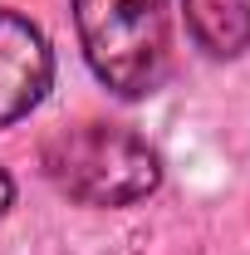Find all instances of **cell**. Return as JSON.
I'll return each instance as SVG.
<instances>
[{
    "label": "cell",
    "instance_id": "cell-1",
    "mask_svg": "<svg viewBox=\"0 0 250 255\" xmlns=\"http://www.w3.org/2000/svg\"><path fill=\"white\" fill-rule=\"evenodd\" d=\"M44 177L79 206H132L162 187V157L147 137L123 123H89L59 128L44 142Z\"/></svg>",
    "mask_w": 250,
    "mask_h": 255
},
{
    "label": "cell",
    "instance_id": "cell-2",
    "mask_svg": "<svg viewBox=\"0 0 250 255\" xmlns=\"http://www.w3.org/2000/svg\"><path fill=\"white\" fill-rule=\"evenodd\" d=\"M79 49L103 89L147 98L167 79V0H69Z\"/></svg>",
    "mask_w": 250,
    "mask_h": 255
},
{
    "label": "cell",
    "instance_id": "cell-3",
    "mask_svg": "<svg viewBox=\"0 0 250 255\" xmlns=\"http://www.w3.org/2000/svg\"><path fill=\"white\" fill-rule=\"evenodd\" d=\"M54 84V49L20 10H0V128L34 113Z\"/></svg>",
    "mask_w": 250,
    "mask_h": 255
},
{
    "label": "cell",
    "instance_id": "cell-4",
    "mask_svg": "<svg viewBox=\"0 0 250 255\" xmlns=\"http://www.w3.org/2000/svg\"><path fill=\"white\" fill-rule=\"evenodd\" d=\"M196 49L211 59H236L250 49V0H182Z\"/></svg>",
    "mask_w": 250,
    "mask_h": 255
},
{
    "label": "cell",
    "instance_id": "cell-5",
    "mask_svg": "<svg viewBox=\"0 0 250 255\" xmlns=\"http://www.w3.org/2000/svg\"><path fill=\"white\" fill-rule=\"evenodd\" d=\"M10 201H15V182H10V172L0 167V216L10 211Z\"/></svg>",
    "mask_w": 250,
    "mask_h": 255
}]
</instances>
